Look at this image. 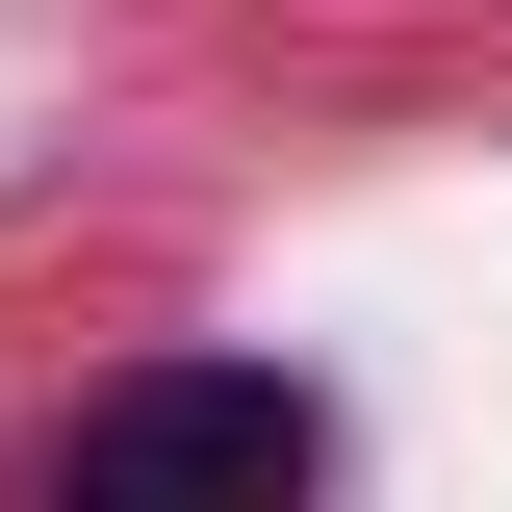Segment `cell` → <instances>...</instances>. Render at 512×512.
I'll use <instances>...</instances> for the list:
<instances>
[{
    "label": "cell",
    "instance_id": "6da1fadb",
    "mask_svg": "<svg viewBox=\"0 0 512 512\" xmlns=\"http://www.w3.org/2000/svg\"><path fill=\"white\" fill-rule=\"evenodd\" d=\"M308 487H333V436L256 359H154L103 410H52V512H308Z\"/></svg>",
    "mask_w": 512,
    "mask_h": 512
}]
</instances>
